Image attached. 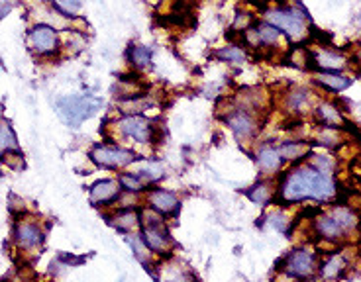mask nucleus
Instances as JSON below:
<instances>
[{
  "label": "nucleus",
  "mask_w": 361,
  "mask_h": 282,
  "mask_svg": "<svg viewBox=\"0 0 361 282\" xmlns=\"http://www.w3.org/2000/svg\"><path fill=\"white\" fill-rule=\"evenodd\" d=\"M316 231L326 237V239H338V237H342L346 231L342 230V226L336 221V218L332 214H328V216H322V218L316 221Z\"/></svg>",
  "instance_id": "f8f14e48"
},
{
  "label": "nucleus",
  "mask_w": 361,
  "mask_h": 282,
  "mask_svg": "<svg viewBox=\"0 0 361 282\" xmlns=\"http://www.w3.org/2000/svg\"><path fill=\"white\" fill-rule=\"evenodd\" d=\"M316 80L324 85L326 89H332V90H344L349 87V80L346 77H338V75H332V73H320V75H316Z\"/></svg>",
  "instance_id": "dca6fc26"
},
{
  "label": "nucleus",
  "mask_w": 361,
  "mask_h": 282,
  "mask_svg": "<svg viewBox=\"0 0 361 282\" xmlns=\"http://www.w3.org/2000/svg\"><path fill=\"white\" fill-rule=\"evenodd\" d=\"M32 43L39 53H52L57 47V34L50 26H36L32 30Z\"/></svg>",
  "instance_id": "6e6552de"
},
{
  "label": "nucleus",
  "mask_w": 361,
  "mask_h": 282,
  "mask_svg": "<svg viewBox=\"0 0 361 282\" xmlns=\"http://www.w3.org/2000/svg\"><path fill=\"white\" fill-rule=\"evenodd\" d=\"M281 161H283L281 153H279L277 149H271V147L261 149V153H259V157H258L259 169H261L263 173H275V171H279V167H281Z\"/></svg>",
  "instance_id": "ddd939ff"
},
{
  "label": "nucleus",
  "mask_w": 361,
  "mask_h": 282,
  "mask_svg": "<svg viewBox=\"0 0 361 282\" xmlns=\"http://www.w3.org/2000/svg\"><path fill=\"white\" fill-rule=\"evenodd\" d=\"M316 61L326 71H338V69H344L346 67V59L334 52H320L316 55Z\"/></svg>",
  "instance_id": "2eb2a0df"
},
{
  "label": "nucleus",
  "mask_w": 361,
  "mask_h": 282,
  "mask_svg": "<svg viewBox=\"0 0 361 282\" xmlns=\"http://www.w3.org/2000/svg\"><path fill=\"white\" fill-rule=\"evenodd\" d=\"M269 188H267V184H259L258 188H254L249 196H251V200H256V202H265L267 198H269Z\"/></svg>",
  "instance_id": "cd10ccee"
},
{
  "label": "nucleus",
  "mask_w": 361,
  "mask_h": 282,
  "mask_svg": "<svg viewBox=\"0 0 361 282\" xmlns=\"http://www.w3.org/2000/svg\"><path fill=\"white\" fill-rule=\"evenodd\" d=\"M90 157L94 159V163L103 165V167H124L134 161V153L126 149H116V147H96L92 149Z\"/></svg>",
  "instance_id": "39448f33"
},
{
  "label": "nucleus",
  "mask_w": 361,
  "mask_h": 282,
  "mask_svg": "<svg viewBox=\"0 0 361 282\" xmlns=\"http://www.w3.org/2000/svg\"><path fill=\"white\" fill-rule=\"evenodd\" d=\"M112 224L120 228V230H132L138 226V214L136 212H124L120 214L116 218H112Z\"/></svg>",
  "instance_id": "aec40b11"
},
{
  "label": "nucleus",
  "mask_w": 361,
  "mask_h": 282,
  "mask_svg": "<svg viewBox=\"0 0 361 282\" xmlns=\"http://www.w3.org/2000/svg\"><path fill=\"white\" fill-rule=\"evenodd\" d=\"M279 153L287 161H293V159H298V157L309 153V147L305 143H285V145H281Z\"/></svg>",
  "instance_id": "f3484780"
},
{
  "label": "nucleus",
  "mask_w": 361,
  "mask_h": 282,
  "mask_svg": "<svg viewBox=\"0 0 361 282\" xmlns=\"http://www.w3.org/2000/svg\"><path fill=\"white\" fill-rule=\"evenodd\" d=\"M118 194H120V186H118V182L114 180H101V182H96L92 188H90V198H92V202H110V200H114Z\"/></svg>",
  "instance_id": "9d476101"
},
{
  "label": "nucleus",
  "mask_w": 361,
  "mask_h": 282,
  "mask_svg": "<svg viewBox=\"0 0 361 282\" xmlns=\"http://www.w3.org/2000/svg\"><path fill=\"white\" fill-rule=\"evenodd\" d=\"M228 124H230V128H232L238 135H242V138H247V135H251V133L256 131L254 120L247 114H244V112H238V114L230 116V118H228Z\"/></svg>",
  "instance_id": "4468645a"
},
{
  "label": "nucleus",
  "mask_w": 361,
  "mask_h": 282,
  "mask_svg": "<svg viewBox=\"0 0 361 282\" xmlns=\"http://www.w3.org/2000/svg\"><path fill=\"white\" fill-rule=\"evenodd\" d=\"M118 128L124 135H130L140 143H147L152 140V124L145 118H140V116H130V118L120 120Z\"/></svg>",
  "instance_id": "0eeeda50"
},
{
  "label": "nucleus",
  "mask_w": 361,
  "mask_h": 282,
  "mask_svg": "<svg viewBox=\"0 0 361 282\" xmlns=\"http://www.w3.org/2000/svg\"><path fill=\"white\" fill-rule=\"evenodd\" d=\"M57 106H59V112L65 118V122L75 128L101 108V100H94L89 96H69V98L59 100Z\"/></svg>",
  "instance_id": "f03ea898"
},
{
  "label": "nucleus",
  "mask_w": 361,
  "mask_h": 282,
  "mask_svg": "<svg viewBox=\"0 0 361 282\" xmlns=\"http://www.w3.org/2000/svg\"><path fill=\"white\" fill-rule=\"evenodd\" d=\"M267 224L273 226L275 230H279V231L289 230V218L285 216L283 212H275V214H271L269 218H267Z\"/></svg>",
  "instance_id": "5701e85b"
},
{
  "label": "nucleus",
  "mask_w": 361,
  "mask_h": 282,
  "mask_svg": "<svg viewBox=\"0 0 361 282\" xmlns=\"http://www.w3.org/2000/svg\"><path fill=\"white\" fill-rule=\"evenodd\" d=\"M120 182L126 186V191H132V193L140 191L143 186L142 179H136L134 175H122V177H120Z\"/></svg>",
  "instance_id": "a878e982"
},
{
  "label": "nucleus",
  "mask_w": 361,
  "mask_h": 282,
  "mask_svg": "<svg viewBox=\"0 0 361 282\" xmlns=\"http://www.w3.org/2000/svg\"><path fill=\"white\" fill-rule=\"evenodd\" d=\"M336 184L330 175H326L316 167H302L295 169L293 173L287 175L283 184V198L287 202H298L307 198H316V200H326L334 196Z\"/></svg>",
  "instance_id": "f257e3e1"
},
{
  "label": "nucleus",
  "mask_w": 361,
  "mask_h": 282,
  "mask_svg": "<svg viewBox=\"0 0 361 282\" xmlns=\"http://www.w3.org/2000/svg\"><path fill=\"white\" fill-rule=\"evenodd\" d=\"M55 6L61 10L63 14H69V16H75L81 10V4L75 2V0H67V2H55Z\"/></svg>",
  "instance_id": "bb28decb"
},
{
  "label": "nucleus",
  "mask_w": 361,
  "mask_h": 282,
  "mask_svg": "<svg viewBox=\"0 0 361 282\" xmlns=\"http://www.w3.org/2000/svg\"><path fill=\"white\" fill-rule=\"evenodd\" d=\"M258 38L263 41V43H275L277 39H279V30L277 28H273V26H259L258 28Z\"/></svg>",
  "instance_id": "412c9836"
},
{
  "label": "nucleus",
  "mask_w": 361,
  "mask_h": 282,
  "mask_svg": "<svg viewBox=\"0 0 361 282\" xmlns=\"http://www.w3.org/2000/svg\"><path fill=\"white\" fill-rule=\"evenodd\" d=\"M318 112L322 116L324 120L330 124V126H334V124H340L342 122V116L338 114V110H336L334 106H330V104H322L320 108H318Z\"/></svg>",
  "instance_id": "4be33fe9"
},
{
  "label": "nucleus",
  "mask_w": 361,
  "mask_h": 282,
  "mask_svg": "<svg viewBox=\"0 0 361 282\" xmlns=\"http://www.w3.org/2000/svg\"><path fill=\"white\" fill-rule=\"evenodd\" d=\"M149 59H152V55H149V50H145V47H136V50H132V61L136 65H143L149 63Z\"/></svg>",
  "instance_id": "393cba45"
},
{
  "label": "nucleus",
  "mask_w": 361,
  "mask_h": 282,
  "mask_svg": "<svg viewBox=\"0 0 361 282\" xmlns=\"http://www.w3.org/2000/svg\"><path fill=\"white\" fill-rule=\"evenodd\" d=\"M149 204L154 206L157 212H163V214H169V212H175L177 210V198L173 196L167 191H154L149 194Z\"/></svg>",
  "instance_id": "9b49d317"
},
{
  "label": "nucleus",
  "mask_w": 361,
  "mask_h": 282,
  "mask_svg": "<svg viewBox=\"0 0 361 282\" xmlns=\"http://www.w3.org/2000/svg\"><path fill=\"white\" fill-rule=\"evenodd\" d=\"M41 239H43L41 230H39L34 221H22V224H18V228H16V241L22 245V247L32 249V247L41 243Z\"/></svg>",
  "instance_id": "1a4fd4ad"
},
{
  "label": "nucleus",
  "mask_w": 361,
  "mask_h": 282,
  "mask_svg": "<svg viewBox=\"0 0 361 282\" xmlns=\"http://www.w3.org/2000/svg\"><path fill=\"white\" fill-rule=\"evenodd\" d=\"M344 269H346V261H344V257L340 255L330 257V261L324 265L322 269L324 279H336V276H338Z\"/></svg>",
  "instance_id": "a211bd4d"
},
{
  "label": "nucleus",
  "mask_w": 361,
  "mask_h": 282,
  "mask_svg": "<svg viewBox=\"0 0 361 282\" xmlns=\"http://www.w3.org/2000/svg\"><path fill=\"white\" fill-rule=\"evenodd\" d=\"M314 257L309 251H293L291 255L287 257L285 263V270L295 276V279H307L314 272Z\"/></svg>",
  "instance_id": "423d86ee"
},
{
  "label": "nucleus",
  "mask_w": 361,
  "mask_h": 282,
  "mask_svg": "<svg viewBox=\"0 0 361 282\" xmlns=\"http://www.w3.org/2000/svg\"><path fill=\"white\" fill-rule=\"evenodd\" d=\"M220 59H228V61H234V63H242L244 61V52L240 47H226L218 52Z\"/></svg>",
  "instance_id": "b1692460"
},
{
  "label": "nucleus",
  "mask_w": 361,
  "mask_h": 282,
  "mask_svg": "<svg viewBox=\"0 0 361 282\" xmlns=\"http://www.w3.org/2000/svg\"><path fill=\"white\" fill-rule=\"evenodd\" d=\"M142 237L143 243L147 245L149 249H154V251H163V249H167V230H165L163 221L159 218H155L152 212H145V214H143Z\"/></svg>",
  "instance_id": "20e7f679"
},
{
  "label": "nucleus",
  "mask_w": 361,
  "mask_h": 282,
  "mask_svg": "<svg viewBox=\"0 0 361 282\" xmlns=\"http://www.w3.org/2000/svg\"><path fill=\"white\" fill-rule=\"evenodd\" d=\"M0 147H2V151H4V153H8L10 149L16 151V147H18L16 135H14L12 129H10V126H8L6 122L2 124V140H0Z\"/></svg>",
  "instance_id": "6ab92c4d"
},
{
  "label": "nucleus",
  "mask_w": 361,
  "mask_h": 282,
  "mask_svg": "<svg viewBox=\"0 0 361 282\" xmlns=\"http://www.w3.org/2000/svg\"><path fill=\"white\" fill-rule=\"evenodd\" d=\"M267 22L277 26L279 30H285L291 38H305L307 34V20L297 8H277L267 12Z\"/></svg>",
  "instance_id": "7ed1b4c3"
},
{
  "label": "nucleus",
  "mask_w": 361,
  "mask_h": 282,
  "mask_svg": "<svg viewBox=\"0 0 361 282\" xmlns=\"http://www.w3.org/2000/svg\"><path fill=\"white\" fill-rule=\"evenodd\" d=\"M312 167H316L318 171H322V173H330L334 169V163L328 161L326 157H314V165Z\"/></svg>",
  "instance_id": "c85d7f7f"
}]
</instances>
